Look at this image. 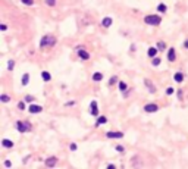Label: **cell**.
Here are the masks:
<instances>
[{"label":"cell","mask_w":188,"mask_h":169,"mask_svg":"<svg viewBox=\"0 0 188 169\" xmlns=\"http://www.w3.org/2000/svg\"><path fill=\"white\" fill-rule=\"evenodd\" d=\"M184 47H185V49H188V40H185V43H184Z\"/></svg>","instance_id":"d590c367"},{"label":"cell","mask_w":188,"mask_h":169,"mask_svg":"<svg viewBox=\"0 0 188 169\" xmlns=\"http://www.w3.org/2000/svg\"><path fill=\"white\" fill-rule=\"evenodd\" d=\"M172 93H173V88H168L166 90V94H172Z\"/></svg>","instance_id":"836d02e7"},{"label":"cell","mask_w":188,"mask_h":169,"mask_svg":"<svg viewBox=\"0 0 188 169\" xmlns=\"http://www.w3.org/2000/svg\"><path fill=\"white\" fill-rule=\"evenodd\" d=\"M102 25H103L104 28H109V27L112 25V18H110V16L103 18V21H102Z\"/></svg>","instance_id":"ba28073f"},{"label":"cell","mask_w":188,"mask_h":169,"mask_svg":"<svg viewBox=\"0 0 188 169\" xmlns=\"http://www.w3.org/2000/svg\"><path fill=\"white\" fill-rule=\"evenodd\" d=\"M69 149H70V150H77V144H75V143H72V144L69 146Z\"/></svg>","instance_id":"4dcf8cb0"},{"label":"cell","mask_w":188,"mask_h":169,"mask_svg":"<svg viewBox=\"0 0 188 169\" xmlns=\"http://www.w3.org/2000/svg\"><path fill=\"white\" fill-rule=\"evenodd\" d=\"M24 100H25V102H30V103H31V102H34V97H32V96H27V97L24 99Z\"/></svg>","instance_id":"f1b7e54d"},{"label":"cell","mask_w":188,"mask_h":169,"mask_svg":"<svg viewBox=\"0 0 188 169\" xmlns=\"http://www.w3.org/2000/svg\"><path fill=\"white\" fill-rule=\"evenodd\" d=\"M55 43H56L55 37H52V35H44V37L41 38V41H40V46H41V47H46V46H53Z\"/></svg>","instance_id":"3957f363"},{"label":"cell","mask_w":188,"mask_h":169,"mask_svg":"<svg viewBox=\"0 0 188 169\" xmlns=\"http://www.w3.org/2000/svg\"><path fill=\"white\" fill-rule=\"evenodd\" d=\"M78 56H79L82 60H88V59H90V53L85 52V50H79V52H78Z\"/></svg>","instance_id":"4fadbf2b"},{"label":"cell","mask_w":188,"mask_h":169,"mask_svg":"<svg viewBox=\"0 0 188 169\" xmlns=\"http://www.w3.org/2000/svg\"><path fill=\"white\" fill-rule=\"evenodd\" d=\"M41 78H43L44 81H50V80H52V75H50V72H47V71H43V72H41Z\"/></svg>","instance_id":"9a60e30c"},{"label":"cell","mask_w":188,"mask_h":169,"mask_svg":"<svg viewBox=\"0 0 188 169\" xmlns=\"http://www.w3.org/2000/svg\"><path fill=\"white\" fill-rule=\"evenodd\" d=\"M16 130L21 134H25V132L31 131V124L28 122V121H18L16 122Z\"/></svg>","instance_id":"6da1fadb"},{"label":"cell","mask_w":188,"mask_h":169,"mask_svg":"<svg viewBox=\"0 0 188 169\" xmlns=\"http://www.w3.org/2000/svg\"><path fill=\"white\" fill-rule=\"evenodd\" d=\"M107 122V118L106 116H99V119H97V125H103V124H106Z\"/></svg>","instance_id":"e0dca14e"},{"label":"cell","mask_w":188,"mask_h":169,"mask_svg":"<svg viewBox=\"0 0 188 169\" xmlns=\"http://www.w3.org/2000/svg\"><path fill=\"white\" fill-rule=\"evenodd\" d=\"M144 110H146L147 113H154V112L159 110V106L154 105V103H150V105H146V106H144Z\"/></svg>","instance_id":"5b68a950"},{"label":"cell","mask_w":188,"mask_h":169,"mask_svg":"<svg viewBox=\"0 0 188 169\" xmlns=\"http://www.w3.org/2000/svg\"><path fill=\"white\" fill-rule=\"evenodd\" d=\"M2 146L6 147V149H10V147H13V141H10V140H8V138H3V140H2Z\"/></svg>","instance_id":"8fae6325"},{"label":"cell","mask_w":188,"mask_h":169,"mask_svg":"<svg viewBox=\"0 0 188 169\" xmlns=\"http://www.w3.org/2000/svg\"><path fill=\"white\" fill-rule=\"evenodd\" d=\"M153 65H154V66H159V65H160V59H159V57H153Z\"/></svg>","instance_id":"83f0119b"},{"label":"cell","mask_w":188,"mask_h":169,"mask_svg":"<svg viewBox=\"0 0 188 169\" xmlns=\"http://www.w3.org/2000/svg\"><path fill=\"white\" fill-rule=\"evenodd\" d=\"M28 81H30V74H24V77H22V85H27Z\"/></svg>","instance_id":"d6986e66"},{"label":"cell","mask_w":188,"mask_h":169,"mask_svg":"<svg viewBox=\"0 0 188 169\" xmlns=\"http://www.w3.org/2000/svg\"><path fill=\"white\" fill-rule=\"evenodd\" d=\"M116 81H118V78H116V77H112V78H110V81H109V84H110V85H113Z\"/></svg>","instance_id":"f546056e"},{"label":"cell","mask_w":188,"mask_h":169,"mask_svg":"<svg viewBox=\"0 0 188 169\" xmlns=\"http://www.w3.org/2000/svg\"><path fill=\"white\" fill-rule=\"evenodd\" d=\"M8 63H9V65H8V69H9V71H12V69L15 68V62H13V60H9Z\"/></svg>","instance_id":"484cf974"},{"label":"cell","mask_w":188,"mask_h":169,"mask_svg":"<svg viewBox=\"0 0 188 169\" xmlns=\"http://www.w3.org/2000/svg\"><path fill=\"white\" fill-rule=\"evenodd\" d=\"M106 137L107 138H122L124 132H121V131H109V132H106Z\"/></svg>","instance_id":"277c9868"},{"label":"cell","mask_w":188,"mask_h":169,"mask_svg":"<svg viewBox=\"0 0 188 169\" xmlns=\"http://www.w3.org/2000/svg\"><path fill=\"white\" fill-rule=\"evenodd\" d=\"M176 59V52H175V49H169L168 50V60L169 62H173Z\"/></svg>","instance_id":"52a82bcc"},{"label":"cell","mask_w":188,"mask_h":169,"mask_svg":"<svg viewBox=\"0 0 188 169\" xmlns=\"http://www.w3.org/2000/svg\"><path fill=\"white\" fill-rule=\"evenodd\" d=\"M0 30H2V31H6V30H8V27L5 25V24H2V27H0Z\"/></svg>","instance_id":"d6a6232c"},{"label":"cell","mask_w":188,"mask_h":169,"mask_svg":"<svg viewBox=\"0 0 188 169\" xmlns=\"http://www.w3.org/2000/svg\"><path fill=\"white\" fill-rule=\"evenodd\" d=\"M90 113L93 116H97L99 115V109H97V103L96 102H91V105H90Z\"/></svg>","instance_id":"8992f818"},{"label":"cell","mask_w":188,"mask_h":169,"mask_svg":"<svg viewBox=\"0 0 188 169\" xmlns=\"http://www.w3.org/2000/svg\"><path fill=\"white\" fill-rule=\"evenodd\" d=\"M102 80H103L102 72H94V74H93V81H102Z\"/></svg>","instance_id":"2e32d148"},{"label":"cell","mask_w":188,"mask_h":169,"mask_svg":"<svg viewBox=\"0 0 188 169\" xmlns=\"http://www.w3.org/2000/svg\"><path fill=\"white\" fill-rule=\"evenodd\" d=\"M116 150H118V152H124V147H121V146H116Z\"/></svg>","instance_id":"e575fe53"},{"label":"cell","mask_w":188,"mask_h":169,"mask_svg":"<svg viewBox=\"0 0 188 169\" xmlns=\"http://www.w3.org/2000/svg\"><path fill=\"white\" fill-rule=\"evenodd\" d=\"M46 5H49V6H55V5H56V0H46Z\"/></svg>","instance_id":"4316f807"},{"label":"cell","mask_w":188,"mask_h":169,"mask_svg":"<svg viewBox=\"0 0 188 169\" xmlns=\"http://www.w3.org/2000/svg\"><path fill=\"white\" fill-rule=\"evenodd\" d=\"M41 110H43V107L38 106V105H31V106H30V112H31V113H40Z\"/></svg>","instance_id":"30bf717a"},{"label":"cell","mask_w":188,"mask_h":169,"mask_svg":"<svg viewBox=\"0 0 188 169\" xmlns=\"http://www.w3.org/2000/svg\"><path fill=\"white\" fill-rule=\"evenodd\" d=\"M21 2H22L24 5H27V6H32V3H34L32 0H21Z\"/></svg>","instance_id":"d4e9b609"},{"label":"cell","mask_w":188,"mask_h":169,"mask_svg":"<svg viewBox=\"0 0 188 169\" xmlns=\"http://www.w3.org/2000/svg\"><path fill=\"white\" fill-rule=\"evenodd\" d=\"M173 80L176 82H182L184 81V74H182V72H176V74L173 75Z\"/></svg>","instance_id":"5bb4252c"},{"label":"cell","mask_w":188,"mask_h":169,"mask_svg":"<svg viewBox=\"0 0 188 169\" xmlns=\"http://www.w3.org/2000/svg\"><path fill=\"white\" fill-rule=\"evenodd\" d=\"M18 109L19 110H25V102H19L18 103Z\"/></svg>","instance_id":"cb8c5ba5"},{"label":"cell","mask_w":188,"mask_h":169,"mask_svg":"<svg viewBox=\"0 0 188 169\" xmlns=\"http://www.w3.org/2000/svg\"><path fill=\"white\" fill-rule=\"evenodd\" d=\"M144 22L147 24V25H153V27H156V25H159V24L162 22V18L157 16V15H147V16L144 18Z\"/></svg>","instance_id":"7a4b0ae2"},{"label":"cell","mask_w":188,"mask_h":169,"mask_svg":"<svg viewBox=\"0 0 188 169\" xmlns=\"http://www.w3.org/2000/svg\"><path fill=\"white\" fill-rule=\"evenodd\" d=\"M119 90H121V91H125V90H126V84H125L124 81H119Z\"/></svg>","instance_id":"7402d4cb"},{"label":"cell","mask_w":188,"mask_h":169,"mask_svg":"<svg viewBox=\"0 0 188 169\" xmlns=\"http://www.w3.org/2000/svg\"><path fill=\"white\" fill-rule=\"evenodd\" d=\"M157 49H159V50H164V49H166V44H164L163 41H160V43L157 44Z\"/></svg>","instance_id":"603a6c76"},{"label":"cell","mask_w":188,"mask_h":169,"mask_svg":"<svg viewBox=\"0 0 188 169\" xmlns=\"http://www.w3.org/2000/svg\"><path fill=\"white\" fill-rule=\"evenodd\" d=\"M0 99H2V102L3 103H8L10 99H9V96H6V94H2V96H0Z\"/></svg>","instance_id":"44dd1931"},{"label":"cell","mask_w":188,"mask_h":169,"mask_svg":"<svg viewBox=\"0 0 188 169\" xmlns=\"http://www.w3.org/2000/svg\"><path fill=\"white\" fill-rule=\"evenodd\" d=\"M157 52H159V49H157V47H150V49L147 50V55H149L150 57H156Z\"/></svg>","instance_id":"7c38bea8"},{"label":"cell","mask_w":188,"mask_h":169,"mask_svg":"<svg viewBox=\"0 0 188 169\" xmlns=\"http://www.w3.org/2000/svg\"><path fill=\"white\" fill-rule=\"evenodd\" d=\"M157 10H159V12H166V10H168V6L164 5V3H159V6H157Z\"/></svg>","instance_id":"ac0fdd59"},{"label":"cell","mask_w":188,"mask_h":169,"mask_svg":"<svg viewBox=\"0 0 188 169\" xmlns=\"http://www.w3.org/2000/svg\"><path fill=\"white\" fill-rule=\"evenodd\" d=\"M56 163H57V157H49V159L46 160V165L49 166V168H53Z\"/></svg>","instance_id":"9c48e42d"},{"label":"cell","mask_w":188,"mask_h":169,"mask_svg":"<svg viewBox=\"0 0 188 169\" xmlns=\"http://www.w3.org/2000/svg\"><path fill=\"white\" fill-rule=\"evenodd\" d=\"M146 84L149 85V91H150V93H154V91H156V88H154V85H151V82H150L149 80H146Z\"/></svg>","instance_id":"ffe728a7"},{"label":"cell","mask_w":188,"mask_h":169,"mask_svg":"<svg viewBox=\"0 0 188 169\" xmlns=\"http://www.w3.org/2000/svg\"><path fill=\"white\" fill-rule=\"evenodd\" d=\"M5 166H6V168H10V166H12V163H10L9 160H6V162H5Z\"/></svg>","instance_id":"1f68e13d"}]
</instances>
